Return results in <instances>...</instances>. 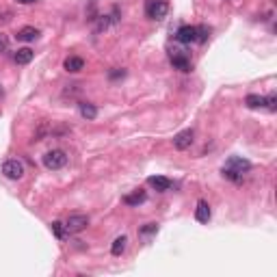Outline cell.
Masks as SVG:
<instances>
[{"label":"cell","instance_id":"d6986e66","mask_svg":"<svg viewBox=\"0 0 277 277\" xmlns=\"http://www.w3.org/2000/svg\"><path fill=\"white\" fill-rule=\"evenodd\" d=\"M52 232H54V236H57V238H63V236H65V225H63L61 221H54V223H52Z\"/></svg>","mask_w":277,"mask_h":277},{"label":"cell","instance_id":"3957f363","mask_svg":"<svg viewBox=\"0 0 277 277\" xmlns=\"http://www.w3.org/2000/svg\"><path fill=\"white\" fill-rule=\"evenodd\" d=\"M169 11L167 0H145V15L150 20H163Z\"/></svg>","mask_w":277,"mask_h":277},{"label":"cell","instance_id":"9a60e30c","mask_svg":"<svg viewBox=\"0 0 277 277\" xmlns=\"http://www.w3.org/2000/svg\"><path fill=\"white\" fill-rule=\"evenodd\" d=\"M147 200V195L143 191H137V193H132V195H126L123 197V201H126L128 206H138V204H143V201Z\"/></svg>","mask_w":277,"mask_h":277},{"label":"cell","instance_id":"e0dca14e","mask_svg":"<svg viewBox=\"0 0 277 277\" xmlns=\"http://www.w3.org/2000/svg\"><path fill=\"white\" fill-rule=\"evenodd\" d=\"M80 115L85 119H95L98 117V108H95L93 104H89V102H82L80 104Z\"/></svg>","mask_w":277,"mask_h":277},{"label":"cell","instance_id":"44dd1931","mask_svg":"<svg viewBox=\"0 0 277 277\" xmlns=\"http://www.w3.org/2000/svg\"><path fill=\"white\" fill-rule=\"evenodd\" d=\"M264 106H266L269 110H275V108H277V98H275V95H269V98H264Z\"/></svg>","mask_w":277,"mask_h":277},{"label":"cell","instance_id":"ac0fdd59","mask_svg":"<svg viewBox=\"0 0 277 277\" xmlns=\"http://www.w3.org/2000/svg\"><path fill=\"white\" fill-rule=\"evenodd\" d=\"M195 31H197V41H208V37H210V29L208 26H195Z\"/></svg>","mask_w":277,"mask_h":277},{"label":"cell","instance_id":"7a4b0ae2","mask_svg":"<svg viewBox=\"0 0 277 277\" xmlns=\"http://www.w3.org/2000/svg\"><path fill=\"white\" fill-rule=\"evenodd\" d=\"M44 165H46V169H50V171H59V169H63L67 165V154L63 150H50V152H46Z\"/></svg>","mask_w":277,"mask_h":277},{"label":"cell","instance_id":"7c38bea8","mask_svg":"<svg viewBox=\"0 0 277 277\" xmlns=\"http://www.w3.org/2000/svg\"><path fill=\"white\" fill-rule=\"evenodd\" d=\"M37 37H39V31H37L35 26H24V29L17 33V39L20 41H35Z\"/></svg>","mask_w":277,"mask_h":277},{"label":"cell","instance_id":"ffe728a7","mask_svg":"<svg viewBox=\"0 0 277 277\" xmlns=\"http://www.w3.org/2000/svg\"><path fill=\"white\" fill-rule=\"evenodd\" d=\"M156 232H158V225H156V223H147L145 228H141V232H138V234H141V236H150V234H156Z\"/></svg>","mask_w":277,"mask_h":277},{"label":"cell","instance_id":"4fadbf2b","mask_svg":"<svg viewBox=\"0 0 277 277\" xmlns=\"http://www.w3.org/2000/svg\"><path fill=\"white\" fill-rule=\"evenodd\" d=\"M82 67H85V61H82L80 57H69V59H65V69H67V72L76 74V72H80Z\"/></svg>","mask_w":277,"mask_h":277},{"label":"cell","instance_id":"5bb4252c","mask_svg":"<svg viewBox=\"0 0 277 277\" xmlns=\"http://www.w3.org/2000/svg\"><path fill=\"white\" fill-rule=\"evenodd\" d=\"M126 245H128V238H126V236H117V238L113 241L110 253H113V256H122V253L126 251Z\"/></svg>","mask_w":277,"mask_h":277},{"label":"cell","instance_id":"8992f818","mask_svg":"<svg viewBox=\"0 0 277 277\" xmlns=\"http://www.w3.org/2000/svg\"><path fill=\"white\" fill-rule=\"evenodd\" d=\"M193 141H195V132L188 128V130H182V132H178V135L173 137V147L175 150H180V152H184V150H188V147L193 145Z\"/></svg>","mask_w":277,"mask_h":277},{"label":"cell","instance_id":"5b68a950","mask_svg":"<svg viewBox=\"0 0 277 277\" xmlns=\"http://www.w3.org/2000/svg\"><path fill=\"white\" fill-rule=\"evenodd\" d=\"M2 175L4 178H9V180H20L22 175H24V165H22L20 160H15V158L7 160V163L2 165Z\"/></svg>","mask_w":277,"mask_h":277},{"label":"cell","instance_id":"7402d4cb","mask_svg":"<svg viewBox=\"0 0 277 277\" xmlns=\"http://www.w3.org/2000/svg\"><path fill=\"white\" fill-rule=\"evenodd\" d=\"M7 48H9V37L0 33V52H4Z\"/></svg>","mask_w":277,"mask_h":277},{"label":"cell","instance_id":"6da1fadb","mask_svg":"<svg viewBox=\"0 0 277 277\" xmlns=\"http://www.w3.org/2000/svg\"><path fill=\"white\" fill-rule=\"evenodd\" d=\"M249 169H251V163H249V160L241 158V156H232V158L225 163L223 175L225 178H230V180H234V182H241L243 175L247 173Z\"/></svg>","mask_w":277,"mask_h":277},{"label":"cell","instance_id":"8fae6325","mask_svg":"<svg viewBox=\"0 0 277 277\" xmlns=\"http://www.w3.org/2000/svg\"><path fill=\"white\" fill-rule=\"evenodd\" d=\"M195 219L200 221V223H208L210 221V206H208V201L201 200L200 204L195 208Z\"/></svg>","mask_w":277,"mask_h":277},{"label":"cell","instance_id":"603a6c76","mask_svg":"<svg viewBox=\"0 0 277 277\" xmlns=\"http://www.w3.org/2000/svg\"><path fill=\"white\" fill-rule=\"evenodd\" d=\"M17 2H22V4H31V2H35V0H17Z\"/></svg>","mask_w":277,"mask_h":277},{"label":"cell","instance_id":"30bf717a","mask_svg":"<svg viewBox=\"0 0 277 277\" xmlns=\"http://www.w3.org/2000/svg\"><path fill=\"white\" fill-rule=\"evenodd\" d=\"M33 57H35V52L31 48H20L15 54H13V59H15L17 65H29V63L33 61Z\"/></svg>","mask_w":277,"mask_h":277},{"label":"cell","instance_id":"277c9868","mask_svg":"<svg viewBox=\"0 0 277 277\" xmlns=\"http://www.w3.org/2000/svg\"><path fill=\"white\" fill-rule=\"evenodd\" d=\"M63 225H65L67 234H78L89 225V216L87 215H72V216H67V221Z\"/></svg>","mask_w":277,"mask_h":277},{"label":"cell","instance_id":"2e32d148","mask_svg":"<svg viewBox=\"0 0 277 277\" xmlns=\"http://www.w3.org/2000/svg\"><path fill=\"white\" fill-rule=\"evenodd\" d=\"M245 104H247L249 108H262V106H264V95L249 93L247 98H245Z\"/></svg>","mask_w":277,"mask_h":277},{"label":"cell","instance_id":"9c48e42d","mask_svg":"<svg viewBox=\"0 0 277 277\" xmlns=\"http://www.w3.org/2000/svg\"><path fill=\"white\" fill-rule=\"evenodd\" d=\"M147 184H150L152 188H156V191H169L171 188V180L169 178H163V175H152L150 180H147Z\"/></svg>","mask_w":277,"mask_h":277},{"label":"cell","instance_id":"ba28073f","mask_svg":"<svg viewBox=\"0 0 277 277\" xmlns=\"http://www.w3.org/2000/svg\"><path fill=\"white\" fill-rule=\"evenodd\" d=\"M175 37H178L180 44H193V41H197V31L195 26H180Z\"/></svg>","mask_w":277,"mask_h":277},{"label":"cell","instance_id":"52a82bcc","mask_svg":"<svg viewBox=\"0 0 277 277\" xmlns=\"http://www.w3.org/2000/svg\"><path fill=\"white\" fill-rule=\"evenodd\" d=\"M169 54H171V63L180 69V72H191V59H188V54L184 52V50L173 48Z\"/></svg>","mask_w":277,"mask_h":277}]
</instances>
